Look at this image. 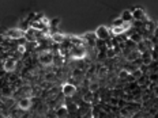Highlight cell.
<instances>
[{
	"label": "cell",
	"instance_id": "6da1fadb",
	"mask_svg": "<svg viewBox=\"0 0 158 118\" xmlns=\"http://www.w3.org/2000/svg\"><path fill=\"white\" fill-rule=\"evenodd\" d=\"M4 37H7L10 39H14V41H18V39L25 38V30H22L21 27L8 29V30L4 31Z\"/></svg>",
	"mask_w": 158,
	"mask_h": 118
},
{
	"label": "cell",
	"instance_id": "7a4b0ae2",
	"mask_svg": "<svg viewBox=\"0 0 158 118\" xmlns=\"http://www.w3.org/2000/svg\"><path fill=\"white\" fill-rule=\"evenodd\" d=\"M16 67H18V60L14 57H8L3 61V69H4L6 73H12V72H15Z\"/></svg>",
	"mask_w": 158,
	"mask_h": 118
},
{
	"label": "cell",
	"instance_id": "3957f363",
	"mask_svg": "<svg viewBox=\"0 0 158 118\" xmlns=\"http://www.w3.org/2000/svg\"><path fill=\"white\" fill-rule=\"evenodd\" d=\"M95 37L97 39H102V41H106V39H110L112 38V34H110V30L105 26H100L97 30L94 31Z\"/></svg>",
	"mask_w": 158,
	"mask_h": 118
},
{
	"label": "cell",
	"instance_id": "277c9868",
	"mask_svg": "<svg viewBox=\"0 0 158 118\" xmlns=\"http://www.w3.org/2000/svg\"><path fill=\"white\" fill-rule=\"evenodd\" d=\"M75 92H77V86H75V84L65 81L63 86H61V94H63L65 98H71Z\"/></svg>",
	"mask_w": 158,
	"mask_h": 118
},
{
	"label": "cell",
	"instance_id": "5b68a950",
	"mask_svg": "<svg viewBox=\"0 0 158 118\" xmlns=\"http://www.w3.org/2000/svg\"><path fill=\"white\" fill-rule=\"evenodd\" d=\"M52 58H53V54H52L49 50H44V52H41V54L38 56L40 63H41V65H44V67L52 65Z\"/></svg>",
	"mask_w": 158,
	"mask_h": 118
},
{
	"label": "cell",
	"instance_id": "8992f818",
	"mask_svg": "<svg viewBox=\"0 0 158 118\" xmlns=\"http://www.w3.org/2000/svg\"><path fill=\"white\" fill-rule=\"evenodd\" d=\"M15 103L21 110H29L33 104V100L30 96H22V98H19Z\"/></svg>",
	"mask_w": 158,
	"mask_h": 118
},
{
	"label": "cell",
	"instance_id": "52a82bcc",
	"mask_svg": "<svg viewBox=\"0 0 158 118\" xmlns=\"http://www.w3.org/2000/svg\"><path fill=\"white\" fill-rule=\"evenodd\" d=\"M132 18H134V21H140V22H147L149 21V18H147L144 10L139 8V7L132 10Z\"/></svg>",
	"mask_w": 158,
	"mask_h": 118
},
{
	"label": "cell",
	"instance_id": "ba28073f",
	"mask_svg": "<svg viewBox=\"0 0 158 118\" xmlns=\"http://www.w3.org/2000/svg\"><path fill=\"white\" fill-rule=\"evenodd\" d=\"M51 39H52V42H53V44L60 45V44H63L65 39H67V35L61 34V33H53V34L51 35Z\"/></svg>",
	"mask_w": 158,
	"mask_h": 118
},
{
	"label": "cell",
	"instance_id": "9c48e42d",
	"mask_svg": "<svg viewBox=\"0 0 158 118\" xmlns=\"http://www.w3.org/2000/svg\"><path fill=\"white\" fill-rule=\"evenodd\" d=\"M56 116L55 117H68L70 116V113H68V109L65 104H61V106H59L57 109H56Z\"/></svg>",
	"mask_w": 158,
	"mask_h": 118
},
{
	"label": "cell",
	"instance_id": "30bf717a",
	"mask_svg": "<svg viewBox=\"0 0 158 118\" xmlns=\"http://www.w3.org/2000/svg\"><path fill=\"white\" fill-rule=\"evenodd\" d=\"M121 21L123 22H130V23H132L134 18H132V11H130V10H126V11H123V14L120 15Z\"/></svg>",
	"mask_w": 158,
	"mask_h": 118
},
{
	"label": "cell",
	"instance_id": "8fae6325",
	"mask_svg": "<svg viewBox=\"0 0 158 118\" xmlns=\"http://www.w3.org/2000/svg\"><path fill=\"white\" fill-rule=\"evenodd\" d=\"M37 113L41 114V116H45V114L48 113V106L45 103H40L37 107Z\"/></svg>",
	"mask_w": 158,
	"mask_h": 118
},
{
	"label": "cell",
	"instance_id": "7c38bea8",
	"mask_svg": "<svg viewBox=\"0 0 158 118\" xmlns=\"http://www.w3.org/2000/svg\"><path fill=\"white\" fill-rule=\"evenodd\" d=\"M121 25H123V21H121V18L114 19V21H113V23H112V26H121Z\"/></svg>",
	"mask_w": 158,
	"mask_h": 118
}]
</instances>
